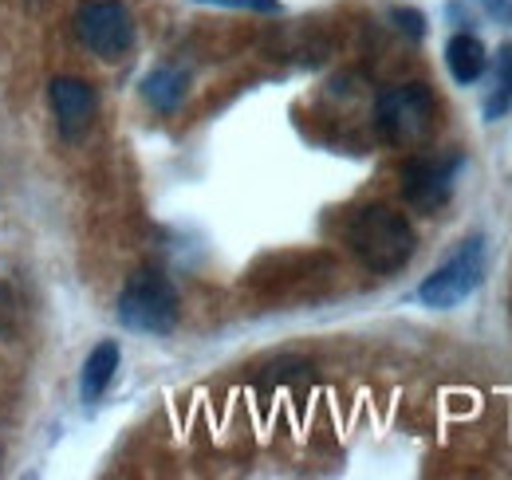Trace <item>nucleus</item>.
Returning <instances> with one entry per match:
<instances>
[{
  "instance_id": "f257e3e1",
  "label": "nucleus",
  "mask_w": 512,
  "mask_h": 480,
  "mask_svg": "<svg viewBox=\"0 0 512 480\" xmlns=\"http://www.w3.org/2000/svg\"><path fill=\"white\" fill-rule=\"evenodd\" d=\"M347 244H351V252L371 272L386 276V272H398V268L410 264V256H414V229L390 205H367V209H359L351 217Z\"/></svg>"
},
{
  "instance_id": "f03ea898",
  "label": "nucleus",
  "mask_w": 512,
  "mask_h": 480,
  "mask_svg": "<svg viewBox=\"0 0 512 480\" xmlns=\"http://www.w3.org/2000/svg\"><path fill=\"white\" fill-rule=\"evenodd\" d=\"M119 323L138 335H170L178 327V292L162 272H134L119 296Z\"/></svg>"
},
{
  "instance_id": "7ed1b4c3",
  "label": "nucleus",
  "mask_w": 512,
  "mask_h": 480,
  "mask_svg": "<svg viewBox=\"0 0 512 480\" xmlns=\"http://www.w3.org/2000/svg\"><path fill=\"white\" fill-rule=\"evenodd\" d=\"M375 122L386 142L418 146L434 126V91L426 83H398L386 87L375 103Z\"/></svg>"
},
{
  "instance_id": "20e7f679",
  "label": "nucleus",
  "mask_w": 512,
  "mask_h": 480,
  "mask_svg": "<svg viewBox=\"0 0 512 480\" xmlns=\"http://www.w3.org/2000/svg\"><path fill=\"white\" fill-rule=\"evenodd\" d=\"M75 36L99 60H123L134 48V16L123 0H83L75 8Z\"/></svg>"
},
{
  "instance_id": "39448f33",
  "label": "nucleus",
  "mask_w": 512,
  "mask_h": 480,
  "mask_svg": "<svg viewBox=\"0 0 512 480\" xmlns=\"http://www.w3.org/2000/svg\"><path fill=\"white\" fill-rule=\"evenodd\" d=\"M485 280V240L469 237L461 240V248L449 256L442 268H434L422 288H418V300L426 307H438V311H449L461 300H469Z\"/></svg>"
},
{
  "instance_id": "423d86ee",
  "label": "nucleus",
  "mask_w": 512,
  "mask_h": 480,
  "mask_svg": "<svg viewBox=\"0 0 512 480\" xmlns=\"http://www.w3.org/2000/svg\"><path fill=\"white\" fill-rule=\"evenodd\" d=\"M465 158L449 154V158H414L402 166V197L418 209V213H438L453 197V181L461 174Z\"/></svg>"
},
{
  "instance_id": "0eeeda50",
  "label": "nucleus",
  "mask_w": 512,
  "mask_h": 480,
  "mask_svg": "<svg viewBox=\"0 0 512 480\" xmlns=\"http://www.w3.org/2000/svg\"><path fill=\"white\" fill-rule=\"evenodd\" d=\"M48 99H52V111H56V126L67 142H79L91 122H95V111H99V95L87 79H71V75H60L52 79L48 87Z\"/></svg>"
},
{
  "instance_id": "6e6552de",
  "label": "nucleus",
  "mask_w": 512,
  "mask_h": 480,
  "mask_svg": "<svg viewBox=\"0 0 512 480\" xmlns=\"http://www.w3.org/2000/svg\"><path fill=\"white\" fill-rule=\"evenodd\" d=\"M186 91H190V75H186L182 67H174V63H162V67H154V71L142 79V99H146L158 115H174V111L182 107Z\"/></svg>"
},
{
  "instance_id": "1a4fd4ad",
  "label": "nucleus",
  "mask_w": 512,
  "mask_h": 480,
  "mask_svg": "<svg viewBox=\"0 0 512 480\" xmlns=\"http://www.w3.org/2000/svg\"><path fill=\"white\" fill-rule=\"evenodd\" d=\"M119 359H123V351L111 339H103L99 347H91V355L83 359V370H79V394H83V402H99L111 390Z\"/></svg>"
},
{
  "instance_id": "9d476101",
  "label": "nucleus",
  "mask_w": 512,
  "mask_h": 480,
  "mask_svg": "<svg viewBox=\"0 0 512 480\" xmlns=\"http://www.w3.org/2000/svg\"><path fill=\"white\" fill-rule=\"evenodd\" d=\"M446 67H449V75H453V83L469 87V83H477V79L485 75L489 52H485V44H481L473 32H457V36H449V44H446Z\"/></svg>"
},
{
  "instance_id": "9b49d317",
  "label": "nucleus",
  "mask_w": 512,
  "mask_h": 480,
  "mask_svg": "<svg viewBox=\"0 0 512 480\" xmlns=\"http://www.w3.org/2000/svg\"><path fill=\"white\" fill-rule=\"evenodd\" d=\"M512 107V48L505 44L497 56H493V67H489V95H485V119L497 122L501 115H509Z\"/></svg>"
},
{
  "instance_id": "f8f14e48",
  "label": "nucleus",
  "mask_w": 512,
  "mask_h": 480,
  "mask_svg": "<svg viewBox=\"0 0 512 480\" xmlns=\"http://www.w3.org/2000/svg\"><path fill=\"white\" fill-rule=\"evenodd\" d=\"M394 20H398V28H402V32H410L414 40H422V36H426V20H422L414 8H394Z\"/></svg>"
},
{
  "instance_id": "ddd939ff",
  "label": "nucleus",
  "mask_w": 512,
  "mask_h": 480,
  "mask_svg": "<svg viewBox=\"0 0 512 480\" xmlns=\"http://www.w3.org/2000/svg\"><path fill=\"white\" fill-rule=\"evenodd\" d=\"M201 4H221V8H245V12H280V0H201Z\"/></svg>"
},
{
  "instance_id": "4468645a",
  "label": "nucleus",
  "mask_w": 512,
  "mask_h": 480,
  "mask_svg": "<svg viewBox=\"0 0 512 480\" xmlns=\"http://www.w3.org/2000/svg\"><path fill=\"white\" fill-rule=\"evenodd\" d=\"M16 323V296L8 284H0V335H8Z\"/></svg>"
},
{
  "instance_id": "2eb2a0df",
  "label": "nucleus",
  "mask_w": 512,
  "mask_h": 480,
  "mask_svg": "<svg viewBox=\"0 0 512 480\" xmlns=\"http://www.w3.org/2000/svg\"><path fill=\"white\" fill-rule=\"evenodd\" d=\"M481 8H485L493 20H501V24H512V0H481Z\"/></svg>"
}]
</instances>
